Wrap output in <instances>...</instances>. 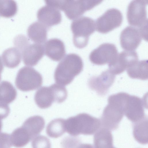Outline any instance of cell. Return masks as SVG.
I'll use <instances>...</instances> for the list:
<instances>
[{
	"label": "cell",
	"instance_id": "obj_20",
	"mask_svg": "<svg viewBox=\"0 0 148 148\" xmlns=\"http://www.w3.org/2000/svg\"><path fill=\"white\" fill-rule=\"evenodd\" d=\"M95 148H113V138L110 130L102 127L94 136Z\"/></svg>",
	"mask_w": 148,
	"mask_h": 148
},
{
	"label": "cell",
	"instance_id": "obj_34",
	"mask_svg": "<svg viewBox=\"0 0 148 148\" xmlns=\"http://www.w3.org/2000/svg\"><path fill=\"white\" fill-rule=\"evenodd\" d=\"M2 120L0 119V132L1 130L3 124L2 122Z\"/></svg>",
	"mask_w": 148,
	"mask_h": 148
},
{
	"label": "cell",
	"instance_id": "obj_13",
	"mask_svg": "<svg viewBox=\"0 0 148 148\" xmlns=\"http://www.w3.org/2000/svg\"><path fill=\"white\" fill-rule=\"evenodd\" d=\"M115 75L109 70L103 71L100 75L93 76L89 79L88 85L91 90L101 96L105 95L114 82Z\"/></svg>",
	"mask_w": 148,
	"mask_h": 148
},
{
	"label": "cell",
	"instance_id": "obj_8",
	"mask_svg": "<svg viewBox=\"0 0 148 148\" xmlns=\"http://www.w3.org/2000/svg\"><path fill=\"white\" fill-rule=\"evenodd\" d=\"M100 0H60L59 10L64 12L70 20L79 17L86 11L90 10L100 4Z\"/></svg>",
	"mask_w": 148,
	"mask_h": 148
},
{
	"label": "cell",
	"instance_id": "obj_28",
	"mask_svg": "<svg viewBox=\"0 0 148 148\" xmlns=\"http://www.w3.org/2000/svg\"><path fill=\"white\" fill-rule=\"evenodd\" d=\"M32 140V148H51L50 141L45 136H37Z\"/></svg>",
	"mask_w": 148,
	"mask_h": 148
},
{
	"label": "cell",
	"instance_id": "obj_23",
	"mask_svg": "<svg viewBox=\"0 0 148 148\" xmlns=\"http://www.w3.org/2000/svg\"><path fill=\"white\" fill-rule=\"evenodd\" d=\"M133 135L135 139L142 144L148 143V119L145 116L142 120L133 123Z\"/></svg>",
	"mask_w": 148,
	"mask_h": 148
},
{
	"label": "cell",
	"instance_id": "obj_31",
	"mask_svg": "<svg viewBox=\"0 0 148 148\" xmlns=\"http://www.w3.org/2000/svg\"><path fill=\"white\" fill-rule=\"evenodd\" d=\"M10 108L8 105L0 103V119L6 118L10 112Z\"/></svg>",
	"mask_w": 148,
	"mask_h": 148
},
{
	"label": "cell",
	"instance_id": "obj_33",
	"mask_svg": "<svg viewBox=\"0 0 148 148\" xmlns=\"http://www.w3.org/2000/svg\"><path fill=\"white\" fill-rule=\"evenodd\" d=\"M3 63L0 57V81L1 79V74L3 69Z\"/></svg>",
	"mask_w": 148,
	"mask_h": 148
},
{
	"label": "cell",
	"instance_id": "obj_27",
	"mask_svg": "<svg viewBox=\"0 0 148 148\" xmlns=\"http://www.w3.org/2000/svg\"><path fill=\"white\" fill-rule=\"evenodd\" d=\"M17 11V5L13 0H0V16L10 18L15 15Z\"/></svg>",
	"mask_w": 148,
	"mask_h": 148
},
{
	"label": "cell",
	"instance_id": "obj_9",
	"mask_svg": "<svg viewBox=\"0 0 148 148\" xmlns=\"http://www.w3.org/2000/svg\"><path fill=\"white\" fill-rule=\"evenodd\" d=\"M123 15L119 10L114 8L108 10L96 21L97 31L106 34L120 27L123 21Z\"/></svg>",
	"mask_w": 148,
	"mask_h": 148
},
{
	"label": "cell",
	"instance_id": "obj_25",
	"mask_svg": "<svg viewBox=\"0 0 148 148\" xmlns=\"http://www.w3.org/2000/svg\"><path fill=\"white\" fill-rule=\"evenodd\" d=\"M66 131L65 120L62 118L52 120L48 123L46 128L47 135L53 138L60 137Z\"/></svg>",
	"mask_w": 148,
	"mask_h": 148
},
{
	"label": "cell",
	"instance_id": "obj_6",
	"mask_svg": "<svg viewBox=\"0 0 148 148\" xmlns=\"http://www.w3.org/2000/svg\"><path fill=\"white\" fill-rule=\"evenodd\" d=\"M148 1L143 0L132 1L128 6L127 12L129 24L144 32H147V30L146 7Z\"/></svg>",
	"mask_w": 148,
	"mask_h": 148
},
{
	"label": "cell",
	"instance_id": "obj_15",
	"mask_svg": "<svg viewBox=\"0 0 148 148\" xmlns=\"http://www.w3.org/2000/svg\"><path fill=\"white\" fill-rule=\"evenodd\" d=\"M38 21L48 28L59 24L62 20L60 10L52 6L46 5L39 9L37 14Z\"/></svg>",
	"mask_w": 148,
	"mask_h": 148
},
{
	"label": "cell",
	"instance_id": "obj_2",
	"mask_svg": "<svg viewBox=\"0 0 148 148\" xmlns=\"http://www.w3.org/2000/svg\"><path fill=\"white\" fill-rule=\"evenodd\" d=\"M108 104L105 108L100 119L102 127L114 130L119 127L124 115V101L119 93L108 97Z\"/></svg>",
	"mask_w": 148,
	"mask_h": 148
},
{
	"label": "cell",
	"instance_id": "obj_4",
	"mask_svg": "<svg viewBox=\"0 0 148 148\" xmlns=\"http://www.w3.org/2000/svg\"><path fill=\"white\" fill-rule=\"evenodd\" d=\"M67 97V92L63 86L53 84L49 87L42 86L36 92L34 100L37 106L41 109L50 107L53 102L60 103Z\"/></svg>",
	"mask_w": 148,
	"mask_h": 148
},
{
	"label": "cell",
	"instance_id": "obj_30",
	"mask_svg": "<svg viewBox=\"0 0 148 148\" xmlns=\"http://www.w3.org/2000/svg\"><path fill=\"white\" fill-rule=\"evenodd\" d=\"M12 145L10 135L0 132V148H10Z\"/></svg>",
	"mask_w": 148,
	"mask_h": 148
},
{
	"label": "cell",
	"instance_id": "obj_35",
	"mask_svg": "<svg viewBox=\"0 0 148 148\" xmlns=\"http://www.w3.org/2000/svg\"><path fill=\"white\" fill-rule=\"evenodd\" d=\"M113 148H116L113 147Z\"/></svg>",
	"mask_w": 148,
	"mask_h": 148
},
{
	"label": "cell",
	"instance_id": "obj_16",
	"mask_svg": "<svg viewBox=\"0 0 148 148\" xmlns=\"http://www.w3.org/2000/svg\"><path fill=\"white\" fill-rule=\"evenodd\" d=\"M23 61L26 65H36L43 56L45 50L42 45L37 43L26 45L21 51Z\"/></svg>",
	"mask_w": 148,
	"mask_h": 148
},
{
	"label": "cell",
	"instance_id": "obj_17",
	"mask_svg": "<svg viewBox=\"0 0 148 148\" xmlns=\"http://www.w3.org/2000/svg\"><path fill=\"white\" fill-rule=\"evenodd\" d=\"M44 47L45 55L53 61L60 60L65 54L64 44L59 39H50L46 42Z\"/></svg>",
	"mask_w": 148,
	"mask_h": 148
},
{
	"label": "cell",
	"instance_id": "obj_19",
	"mask_svg": "<svg viewBox=\"0 0 148 148\" xmlns=\"http://www.w3.org/2000/svg\"><path fill=\"white\" fill-rule=\"evenodd\" d=\"M45 125L43 118L40 116L35 115L26 119L22 127L27 131L32 140L40 133Z\"/></svg>",
	"mask_w": 148,
	"mask_h": 148
},
{
	"label": "cell",
	"instance_id": "obj_18",
	"mask_svg": "<svg viewBox=\"0 0 148 148\" xmlns=\"http://www.w3.org/2000/svg\"><path fill=\"white\" fill-rule=\"evenodd\" d=\"M49 29L44 25L36 21L31 24L27 29L29 38L36 43L42 44L46 40L47 30Z\"/></svg>",
	"mask_w": 148,
	"mask_h": 148
},
{
	"label": "cell",
	"instance_id": "obj_7",
	"mask_svg": "<svg viewBox=\"0 0 148 148\" xmlns=\"http://www.w3.org/2000/svg\"><path fill=\"white\" fill-rule=\"evenodd\" d=\"M42 83V77L40 73L34 68L26 66L19 70L15 81L17 88L24 92L35 90Z\"/></svg>",
	"mask_w": 148,
	"mask_h": 148
},
{
	"label": "cell",
	"instance_id": "obj_29",
	"mask_svg": "<svg viewBox=\"0 0 148 148\" xmlns=\"http://www.w3.org/2000/svg\"><path fill=\"white\" fill-rule=\"evenodd\" d=\"M80 143L79 139L78 138L69 136L63 139L61 144L62 148H77Z\"/></svg>",
	"mask_w": 148,
	"mask_h": 148
},
{
	"label": "cell",
	"instance_id": "obj_11",
	"mask_svg": "<svg viewBox=\"0 0 148 148\" xmlns=\"http://www.w3.org/2000/svg\"><path fill=\"white\" fill-rule=\"evenodd\" d=\"M145 107V101L143 98L129 94L124 106V114L133 123L136 122L146 116L144 112Z\"/></svg>",
	"mask_w": 148,
	"mask_h": 148
},
{
	"label": "cell",
	"instance_id": "obj_1",
	"mask_svg": "<svg viewBox=\"0 0 148 148\" xmlns=\"http://www.w3.org/2000/svg\"><path fill=\"white\" fill-rule=\"evenodd\" d=\"M83 66V61L79 55L75 53L67 55L55 70L54 78L56 83L62 86L70 84L82 71Z\"/></svg>",
	"mask_w": 148,
	"mask_h": 148
},
{
	"label": "cell",
	"instance_id": "obj_22",
	"mask_svg": "<svg viewBox=\"0 0 148 148\" xmlns=\"http://www.w3.org/2000/svg\"><path fill=\"white\" fill-rule=\"evenodd\" d=\"M22 54L17 47H12L5 50L2 55V59L4 65L10 68L17 66L21 62Z\"/></svg>",
	"mask_w": 148,
	"mask_h": 148
},
{
	"label": "cell",
	"instance_id": "obj_10",
	"mask_svg": "<svg viewBox=\"0 0 148 148\" xmlns=\"http://www.w3.org/2000/svg\"><path fill=\"white\" fill-rule=\"evenodd\" d=\"M118 54V50L114 45L104 43L91 51L89 59L92 63L96 65L108 64L115 59Z\"/></svg>",
	"mask_w": 148,
	"mask_h": 148
},
{
	"label": "cell",
	"instance_id": "obj_24",
	"mask_svg": "<svg viewBox=\"0 0 148 148\" xmlns=\"http://www.w3.org/2000/svg\"><path fill=\"white\" fill-rule=\"evenodd\" d=\"M16 90L9 82L3 81L0 83V103L8 105L16 97Z\"/></svg>",
	"mask_w": 148,
	"mask_h": 148
},
{
	"label": "cell",
	"instance_id": "obj_12",
	"mask_svg": "<svg viewBox=\"0 0 148 148\" xmlns=\"http://www.w3.org/2000/svg\"><path fill=\"white\" fill-rule=\"evenodd\" d=\"M138 61V55L135 51H123L108 64V70L114 75L119 74Z\"/></svg>",
	"mask_w": 148,
	"mask_h": 148
},
{
	"label": "cell",
	"instance_id": "obj_3",
	"mask_svg": "<svg viewBox=\"0 0 148 148\" xmlns=\"http://www.w3.org/2000/svg\"><path fill=\"white\" fill-rule=\"evenodd\" d=\"M101 126L100 119L87 113H82L65 120L66 131L72 136L91 135Z\"/></svg>",
	"mask_w": 148,
	"mask_h": 148
},
{
	"label": "cell",
	"instance_id": "obj_32",
	"mask_svg": "<svg viewBox=\"0 0 148 148\" xmlns=\"http://www.w3.org/2000/svg\"><path fill=\"white\" fill-rule=\"evenodd\" d=\"M77 148H94L93 146L89 144H80Z\"/></svg>",
	"mask_w": 148,
	"mask_h": 148
},
{
	"label": "cell",
	"instance_id": "obj_5",
	"mask_svg": "<svg viewBox=\"0 0 148 148\" xmlns=\"http://www.w3.org/2000/svg\"><path fill=\"white\" fill-rule=\"evenodd\" d=\"M95 23L92 18L82 16L74 20L71 29L73 34V41L77 48L82 49L87 45L89 36L95 31Z\"/></svg>",
	"mask_w": 148,
	"mask_h": 148
},
{
	"label": "cell",
	"instance_id": "obj_14",
	"mask_svg": "<svg viewBox=\"0 0 148 148\" xmlns=\"http://www.w3.org/2000/svg\"><path fill=\"white\" fill-rule=\"evenodd\" d=\"M143 38L142 34L138 28L128 26L121 32L120 37L121 45L127 51H134L140 43Z\"/></svg>",
	"mask_w": 148,
	"mask_h": 148
},
{
	"label": "cell",
	"instance_id": "obj_21",
	"mask_svg": "<svg viewBox=\"0 0 148 148\" xmlns=\"http://www.w3.org/2000/svg\"><path fill=\"white\" fill-rule=\"evenodd\" d=\"M127 74L132 79L142 80L148 79V60L138 61L126 69Z\"/></svg>",
	"mask_w": 148,
	"mask_h": 148
},
{
	"label": "cell",
	"instance_id": "obj_26",
	"mask_svg": "<svg viewBox=\"0 0 148 148\" xmlns=\"http://www.w3.org/2000/svg\"><path fill=\"white\" fill-rule=\"evenodd\" d=\"M12 145L16 148H22L31 140L26 130L22 127L15 129L10 135Z\"/></svg>",
	"mask_w": 148,
	"mask_h": 148
}]
</instances>
